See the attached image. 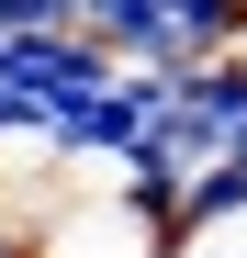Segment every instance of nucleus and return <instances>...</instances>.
Here are the masks:
<instances>
[]
</instances>
